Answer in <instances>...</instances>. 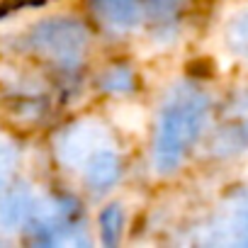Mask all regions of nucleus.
<instances>
[{
    "mask_svg": "<svg viewBox=\"0 0 248 248\" xmlns=\"http://www.w3.org/2000/svg\"><path fill=\"white\" fill-rule=\"evenodd\" d=\"M32 231L39 241L46 243H76L80 233V219L76 204L71 202H54L46 209L32 212Z\"/></svg>",
    "mask_w": 248,
    "mask_h": 248,
    "instance_id": "obj_5",
    "label": "nucleus"
},
{
    "mask_svg": "<svg viewBox=\"0 0 248 248\" xmlns=\"http://www.w3.org/2000/svg\"><path fill=\"white\" fill-rule=\"evenodd\" d=\"M231 39H233V46H236L238 51H248V17L241 20V22L233 27Z\"/></svg>",
    "mask_w": 248,
    "mask_h": 248,
    "instance_id": "obj_9",
    "label": "nucleus"
},
{
    "mask_svg": "<svg viewBox=\"0 0 248 248\" xmlns=\"http://www.w3.org/2000/svg\"><path fill=\"white\" fill-rule=\"evenodd\" d=\"M183 0H90V8L100 22L114 30L158 27L170 22Z\"/></svg>",
    "mask_w": 248,
    "mask_h": 248,
    "instance_id": "obj_3",
    "label": "nucleus"
},
{
    "mask_svg": "<svg viewBox=\"0 0 248 248\" xmlns=\"http://www.w3.org/2000/svg\"><path fill=\"white\" fill-rule=\"evenodd\" d=\"M34 207L27 192H8L0 197V231H15L20 229L30 217Z\"/></svg>",
    "mask_w": 248,
    "mask_h": 248,
    "instance_id": "obj_6",
    "label": "nucleus"
},
{
    "mask_svg": "<svg viewBox=\"0 0 248 248\" xmlns=\"http://www.w3.org/2000/svg\"><path fill=\"white\" fill-rule=\"evenodd\" d=\"M59 154L71 163L78 166L85 185L95 192H105L107 187H112L122 173V163H119V154L112 151L109 146H102L95 141L93 132H68L61 139Z\"/></svg>",
    "mask_w": 248,
    "mask_h": 248,
    "instance_id": "obj_2",
    "label": "nucleus"
},
{
    "mask_svg": "<svg viewBox=\"0 0 248 248\" xmlns=\"http://www.w3.org/2000/svg\"><path fill=\"white\" fill-rule=\"evenodd\" d=\"M13 163H15V156H13V151H10L8 146H3V144H0V185L5 183V178H8V173H10Z\"/></svg>",
    "mask_w": 248,
    "mask_h": 248,
    "instance_id": "obj_10",
    "label": "nucleus"
},
{
    "mask_svg": "<svg viewBox=\"0 0 248 248\" xmlns=\"http://www.w3.org/2000/svg\"><path fill=\"white\" fill-rule=\"evenodd\" d=\"M219 229L226 233V241H231V243H248V192L238 195L229 204Z\"/></svg>",
    "mask_w": 248,
    "mask_h": 248,
    "instance_id": "obj_7",
    "label": "nucleus"
},
{
    "mask_svg": "<svg viewBox=\"0 0 248 248\" xmlns=\"http://www.w3.org/2000/svg\"><path fill=\"white\" fill-rule=\"evenodd\" d=\"M27 46L37 56L56 66L73 68L83 59V51L88 46V32L73 20H49L32 30V34L27 37Z\"/></svg>",
    "mask_w": 248,
    "mask_h": 248,
    "instance_id": "obj_4",
    "label": "nucleus"
},
{
    "mask_svg": "<svg viewBox=\"0 0 248 248\" xmlns=\"http://www.w3.org/2000/svg\"><path fill=\"white\" fill-rule=\"evenodd\" d=\"M100 224H102L105 243H114L117 236H119V226H122V212H119V207H109V209L102 214Z\"/></svg>",
    "mask_w": 248,
    "mask_h": 248,
    "instance_id": "obj_8",
    "label": "nucleus"
},
{
    "mask_svg": "<svg viewBox=\"0 0 248 248\" xmlns=\"http://www.w3.org/2000/svg\"><path fill=\"white\" fill-rule=\"evenodd\" d=\"M209 112V97L197 85L175 88L161 112L156 139H154V166L158 173H173L197 144Z\"/></svg>",
    "mask_w": 248,
    "mask_h": 248,
    "instance_id": "obj_1",
    "label": "nucleus"
}]
</instances>
